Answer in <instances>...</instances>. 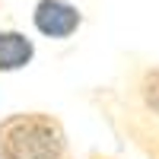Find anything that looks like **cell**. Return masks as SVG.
Wrapping results in <instances>:
<instances>
[{
    "label": "cell",
    "instance_id": "cell-4",
    "mask_svg": "<svg viewBox=\"0 0 159 159\" xmlns=\"http://www.w3.org/2000/svg\"><path fill=\"white\" fill-rule=\"evenodd\" d=\"M137 96L150 115H159V64L147 67L137 76Z\"/></svg>",
    "mask_w": 159,
    "mask_h": 159
},
{
    "label": "cell",
    "instance_id": "cell-1",
    "mask_svg": "<svg viewBox=\"0 0 159 159\" xmlns=\"http://www.w3.org/2000/svg\"><path fill=\"white\" fill-rule=\"evenodd\" d=\"M0 159H73V147L57 115L13 111L0 121Z\"/></svg>",
    "mask_w": 159,
    "mask_h": 159
},
{
    "label": "cell",
    "instance_id": "cell-2",
    "mask_svg": "<svg viewBox=\"0 0 159 159\" xmlns=\"http://www.w3.org/2000/svg\"><path fill=\"white\" fill-rule=\"evenodd\" d=\"M32 25L38 35L51 38V42H67L83 25V10L70 0H35Z\"/></svg>",
    "mask_w": 159,
    "mask_h": 159
},
{
    "label": "cell",
    "instance_id": "cell-3",
    "mask_svg": "<svg viewBox=\"0 0 159 159\" xmlns=\"http://www.w3.org/2000/svg\"><path fill=\"white\" fill-rule=\"evenodd\" d=\"M35 61V42L19 29H0V73L25 70Z\"/></svg>",
    "mask_w": 159,
    "mask_h": 159
},
{
    "label": "cell",
    "instance_id": "cell-5",
    "mask_svg": "<svg viewBox=\"0 0 159 159\" xmlns=\"http://www.w3.org/2000/svg\"><path fill=\"white\" fill-rule=\"evenodd\" d=\"M86 159H108V156H102V153H89Z\"/></svg>",
    "mask_w": 159,
    "mask_h": 159
}]
</instances>
